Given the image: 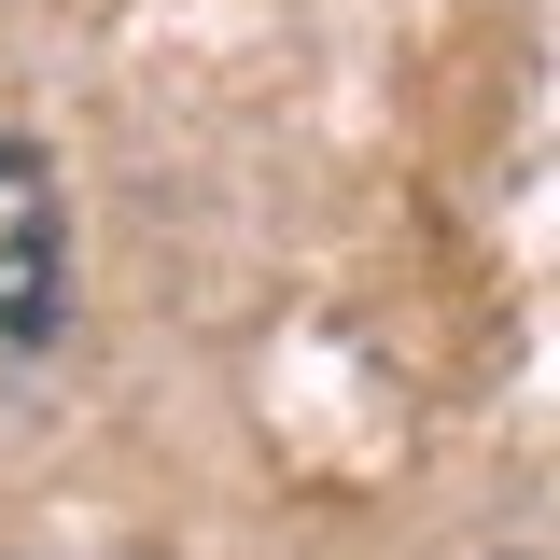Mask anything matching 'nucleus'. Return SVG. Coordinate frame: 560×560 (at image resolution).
<instances>
[{"label":"nucleus","mask_w":560,"mask_h":560,"mask_svg":"<svg viewBox=\"0 0 560 560\" xmlns=\"http://www.w3.org/2000/svg\"><path fill=\"white\" fill-rule=\"evenodd\" d=\"M57 294H70L57 183H43L28 140H0V337H57Z\"/></svg>","instance_id":"1"}]
</instances>
